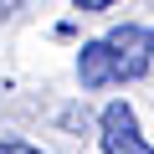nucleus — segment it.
<instances>
[{
	"label": "nucleus",
	"instance_id": "obj_1",
	"mask_svg": "<svg viewBox=\"0 0 154 154\" xmlns=\"http://www.w3.org/2000/svg\"><path fill=\"white\" fill-rule=\"evenodd\" d=\"M103 46H108V62H113V82H134V77H144L154 67V31L149 26L123 21L103 36Z\"/></svg>",
	"mask_w": 154,
	"mask_h": 154
},
{
	"label": "nucleus",
	"instance_id": "obj_2",
	"mask_svg": "<svg viewBox=\"0 0 154 154\" xmlns=\"http://www.w3.org/2000/svg\"><path fill=\"white\" fill-rule=\"evenodd\" d=\"M98 144H103V154H154V144L139 134V118H134V108L128 103H108L103 108V118H98Z\"/></svg>",
	"mask_w": 154,
	"mask_h": 154
},
{
	"label": "nucleus",
	"instance_id": "obj_3",
	"mask_svg": "<svg viewBox=\"0 0 154 154\" xmlns=\"http://www.w3.org/2000/svg\"><path fill=\"white\" fill-rule=\"evenodd\" d=\"M77 82H82L88 93L93 88H113V62H108L103 41H88L82 51H77Z\"/></svg>",
	"mask_w": 154,
	"mask_h": 154
},
{
	"label": "nucleus",
	"instance_id": "obj_4",
	"mask_svg": "<svg viewBox=\"0 0 154 154\" xmlns=\"http://www.w3.org/2000/svg\"><path fill=\"white\" fill-rule=\"evenodd\" d=\"M0 154H41V149L26 144V139H0Z\"/></svg>",
	"mask_w": 154,
	"mask_h": 154
},
{
	"label": "nucleus",
	"instance_id": "obj_5",
	"mask_svg": "<svg viewBox=\"0 0 154 154\" xmlns=\"http://www.w3.org/2000/svg\"><path fill=\"white\" fill-rule=\"evenodd\" d=\"M72 5H77V11H88V16H93V11H108V5H118V0H72Z\"/></svg>",
	"mask_w": 154,
	"mask_h": 154
},
{
	"label": "nucleus",
	"instance_id": "obj_6",
	"mask_svg": "<svg viewBox=\"0 0 154 154\" xmlns=\"http://www.w3.org/2000/svg\"><path fill=\"white\" fill-rule=\"evenodd\" d=\"M21 5H26V0H0V21H11V16H16Z\"/></svg>",
	"mask_w": 154,
	"mask_h": 154
}]
</instances>
